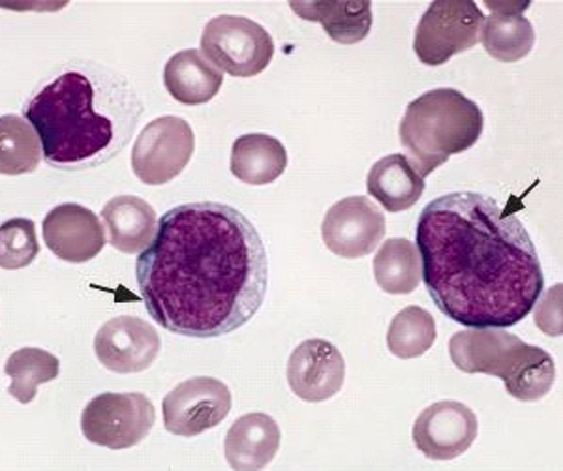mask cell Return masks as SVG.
Returning a JSON list of instances; mask_svg holds the SVG:
<instances>
[{
	"label": "cell",
	"instance_id": "4",
	"mask_svg": "<svg viewBox=\"0 0 563 471\" xmlns=\"http://www.w3.org/2000/svg\"><path fill=\"white\" fill-rule=\"evenodd\" d=\"M449 355L466 374L499 377L507 395L520 402L541 401L556 382V364L549 351L499 327L456 332L449 340Z\"/></svg>",
	"mask_w": 563,
	"mask_h": 471
},
{
	"label": "cell",
	"instance_id": "21",
	"mask_svg": "<svg viewBox=\"0 0 563 471\" xmlns=\"http://www.w3.org/2000/svg\"><path fill=\"white\" fill-rule=\"evenodd\" d=\"M286 167L288 151L273 135H241L231 147V173L244 185H271L282 177Z\"/></svg>",
	"mask_w": 563,
	"mask_h": 471
},
{
	"label": "cell",
	"instance_id": "14",
	"mask_svg": "<svg viewBox=\"0 0 563 471\" xmlns=\"http://www.w3.org/2000/svg\"><path fill=\"white\" fill-rule=\"evenodd\" d=\"M346 382V361L336 346L310 338L295 348L288 361V383L305 402H325Z\"/></svg>",
	"mask_w": 563,
	"mask_h": 471
},
{
	"label": "cell",
	"instance_id": "5",
	"mask_svg": "<svg viewBox=\"0 0 563 471\" xmlns=\"http://www.w3.org/2000/svg\"><path fill=\"white\" fill-rule=\"evenodd\" d=\"M485 117L479 106L461 90H429L406 108L398 128L400 143L422 177L464 153L479 141Z\"/></svg>",
	"mask_w": 563,
	"mask_h": 471
},
{
	"label": "cell",
	"instance_id": "26",
	"mask_svg": "<svg viewBox=\"0 0 563 471\" xmlns=\"http://www.w3.org/2000/svg\"><path fill=\"white\" fill-rule=\"evenodd\" d=\"M435 319L421 306H406L393 318L387 331V346L398 359H416L434 346Z\"/></svg>",
	"mask_w": 563,
	"mask_h": 471
},
{
	"label": "cell",
	"instance_id": "24",
	"mask_svg": "<svg viewBox=\"0 0 563 471\" xmlns=\"http://www.w3.org/2000/svg\"><path fill=\"white\" fill-rule=\"evenodd\" d=\"M42 156V141L31 122L18 116L0 119V172L4 175L36 172Z\"/></svg>",
	"mask_w": 563,
	"mask_h": 471
},
{
	"label": "cell",
	"instance_id": "23",
	"mask_svg": "<svg viewBox=\"0 0 563 471\" xmlns=\"http://www.w3.org/2000/svg\"><path fill=\"white\" fill-rule=\"evenodd\" d=\"M374 276L389 295H410L422 281L421 255L408 239H387L374 258Z\"/></svg>",
	"mask_w": 563,
	"mask_h": 471
},
{
	"label": "cell",
	"instance_id": "15",
	"mask_svg": "<svg viewBox=\"0 0 563 471\" xmlns=\"http://www.w3.org/2000/svg\"><path fill=\"white\" fill-rule=\"evenodd\" d=\"M42 233L45 247L63 262H90L106 247V230L100 218L84 205H57L44 218Z\"/></svg>",
	"mask_w": 563,
	"mask_h": 471
},
{
	"label": "cell",
	"instance_id": "8",
	"mask_svg": "<svg viewBox=\"0 0 563 471\" xmlns=\"http://www.w3.org/2000/svg\"><path fill=\"white\" fill-rule=\"evenodd\" d=\"M154 420L153 402L143 393H102L85 406L81 432L90 443L119 451L145 440Z\"/></svg>",
	"mask_w": 563,
	"mask_h": 471
},
{
	"label": "cell",
	"instance_id": "18",
	"mask_svg": "<svg viewBox=\"0 0 563 471\" xmlns=\"http://www.w3.org/2000/svg\"><path fill=\"white\" fill-rule=\"evenodd\" d=\"M109 244L122 254H140L151 247L158 231L153 205L137 196H117L102 210Z\"/></svg>",
	"mask_w": 563,
	"mask_h": 471
},
{
	"label": "cell",
	"instance_id": "17",
	"mask_svg": "<svg viewBox=\"0 0 563 471\" xmlns=\"http://www.w3.org/2000/svg\"><path fill=\"white\" fill-rule=\"evenodd\" d=\"M280 443V427L271 415L262 412L246 414L239 417L228 430L225 460L233 470H263L275 460Z\"/></svg>",
	"mask_w": 563,
	"mask_h": 471
},
{
	"label": "cell",
	"instance_id": "7",
	"mask_svg": "<svg viewBox=\"0 0 563 471\" xmlns=\"http://www.w3.org/2000/svg\"><path fill=\"white\" fill-rule=\"evenodd\" d=\"M485 13L472 0H435L416 29L413 52L424 66H443L481 40Z\"/></svg>",
	"mask_w": 563,
	"mask_h": 471
},
{
	"label": "cell",
	"instance_id": "20",
	"mask_svg": "<svg viewBox=\"0 0 563 471\" xmlns=\"http://www.w3.org/2000/svg\"><path fill=\"white\" fill-rule=\"evenodd\" d=\"M224 84L222 72L198 50H183L164 68V85L177 102L201 106L211 102Z\"/></svg>",
	"mask_w": 563,
	"mask_h": 471
},
{
	"label": "cell",
	"instance_id": "10",
	"mask_svg": "<svg viewBox=\"0 0 563 471\" xmlns=\"http://www.w3.org/2000/svg\"><path fill=\"white\" fill-rule=\"evenodd\" d=\"M231 412V391L217 377H190L162 402L167 432L192 438L218 427Z\"/></svg>",
	"mask_w": 563,
	"mask_h": 471
},
{
	"label": "cell",
	"instance_id": "16",
	"mask_svg": "<svg viewBox=\"0 0 563 471\" xmlns=\"http://www.w3.org/2000/svg\"><path fill=\"white\" fill-rule=\"evenodd\" d=\"M485 7L490 15L481 29V42L485 52L499 63H519L530 55L536 45V31L525 18L530 2H490Z\"/></svg>",
	"mask_w": 563,
	"mask_h": 471
},
{
	"label": "cell",
	"instance_id": "27",
	"mask_svg": "<svg viewBox=\"0 0 563 471\" xmlns=\"http://www.w3.org/2000/svg\"><path fill=\"white\" fill-rule=\"evenodd\" d=\"M2 250L0 265L2 269L29 267L40 252L36 226L29 218H12L0 228Z\"/></svg>",
	"mask_w": 563,
	"mask_h": 471
},
{
	"label": "cell",
	"instance_id": "3",
	"mask_svg": "<svg viewBox=\"0 0 563 471\" xmlns=\"http://www.w3.org/2000/svg\"><path fill=\"white\" fill-rule=\"evenodd\" d=\"M143 103L126 77L103 64L74 61L34 90L23 108L44 160L63 172L98 167L129 145Z\"/></svg>",
	"mask_w": 563,
	"mask_h": 471
},
{
	"label": "cell",
	"instance_id": "12",
	"mask_svg": "<svg viewBox=\"0 0 563 471\" xmlns=\"http://www.w3.org/2000/svg\"><path fill=\"white\" fill-rule=\"evenodd\" d=\"M479 420L466 404L435 402L413 425V443L430 460H455L477 440Z\"/></svg>",
	"mask_w": 563,
	"mask_h": 471
},
{
	"label": "cell",
	"instance_id": "6",
	"mask_svg": "<svg viewBox=\"0 0 563 471\" xmlns=\"http://www.w3.org/2000/svg\"><path fill=\"white\" fill-rule=\"evenodd\" d=\"M201 53L218 70L233 77L260 76L275 57V42L256 21L217 15L201 34Z\"/></svg>",
	"mask_w": 563,
	"mask_h": 471
},
{
	"label": "cell",
	"instance_id": "13",
	"mask_svg": "<svg viewBox=\"0 0 563 471\" xmlns=\"http://www.w3.org/2000/svg\"><path fill=\"white\" fill-rule=\"evenodd\" d=\"M158 331L145 319L117 316L100 327L95 337V353L103 369L115 374H137L147 370L161 353Z\"/></svg>",
	"mask_w": 563,
	"mask_h": 471
},
{
	"label": "cell",
	"instance_id": "1",
	"mask_svg": "<svg viewBox=\"0 0 563 471\" xmlns=\"http://www.w3.org/2000/svg\"><path fill=\"white\" fill-rule=\"evenodd\" d=\"M148 316L166 331L217 338L262 308L269 255L256 226L230 205L199 201L167 210L135 263Z\"/></svg>",
	"mask_w": 563,
	"mask_h": 471
},
{
	"label": "cell",
	"instance_id": "25",
	"mask_svg": "<svg viewBox=\"0 0 563 471\" xmlns=\"http://www.w3.org/2000/svg\"><path fill=\"white\" fill-rule=\"evenodd\" d=\"M4 372L12 380L8 393L21 404H29L36 398L38 385L57 380L60 361L49 351L21 348L8 357Z\"/></svg>",
	"mask_w": 563,
	"mask_h": 471
},
{
	"label": "cell",
	"instance_id": "19",
	"mask_svg": "<svg viewBox=\"0 0 563 471\" xmlns=\"http://www.w3.org/2000/svg\"><path fill=\"white\" fill-rule=\"evenodd\" d=\"M366 190L387 212H402L421 199L424 177L408 156L389 154L371 167Z\"/></svg>",
	"mask_w": 563,
	"mask_h": 471
},
{
	"label": "cell",
	"instance_id": "2",
	"mask_svg": "<svg viewBox=\"0 0 563 471\" xmlns=\"http://www.w3.org/2000/svg\"><path fill=\"white\" fill-rule=\"evenodd\" d=\"M416 237L430 299L456 324L507 329L543 294V267L525 223L485 194L451 191L430 201Z\"/></svg>",
	"mask_w": 563,
	"mask_h": 471
},
{
	"label": "cell",
	"instance_id": "22",
	"mask_svg": "<svg viewBox=\"0 0 563 471\" xmlns=\"http://www.w3.org/2000/svg\"><path fill=\"white\" fill-rule=\"evenodd\" d=\"M301 20L316 21L325 29L327 36L342 45L363 42L371 34V2H289Z\"/></svg>",
	"mask_w": 563,
	"mask_h": 471
},
{
	"label": "cell",
	"instance_id": "11",
	"mask_svg": "<svg viewBox=\"0 0 563 471\" xmlns=\"http://www.w3.org/2000/svg\"><path fill=\"white\" fill-rule=\"evenodd\" d=\"M384 237V212L365 196L340 199L327 210L321 223L327 249L346 260L372 254Z\"/></svg>",
	"mask_w": 563,
	"mask_h": 471
},
{
	"label": "cell",
	"instance_id": "9",
	"mask_svg": "<svg viewBox=\"0 0 563 471\" xmlns=\"http://www.w3.org/2000/svg\"><path fill=\"white\" fill-rule=\"evenodd\" d=\"M196 149L194 130L180 117H158L141 130L132 149V172L141 183L162 186L179 177Z\"/></svg>",
	"mask_w": 563,
	"mask_h": 471
}]
</instances>
